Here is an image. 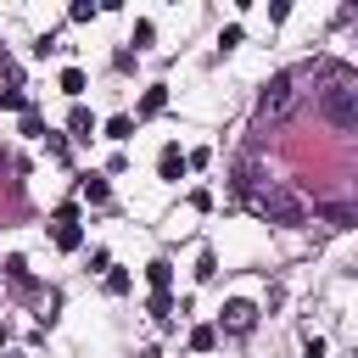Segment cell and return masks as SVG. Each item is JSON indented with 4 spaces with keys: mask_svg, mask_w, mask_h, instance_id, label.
Returning a JSON list of instances; mask_svg holds the SVG:
<instances>
[{
    "mask_svg": "<svg viewBox=\"0 0 358 358\" xmlns=\"http://www.w3.org/2000/svg\"><path fill=\"white\" fill-rule=\"evenodd\" d=\"M319 112L347 134V129H358V90H352V73L347 67H336L330 73V84L319 90Z\"/></svg>",
    "mask_w": 358,
    "mask_h": 358,
    "instance_id": "6da1fadb",
    "label": "cell"
},
{
    "mask_svg": "<svg viewBox=\"0 0 358 358\" xmlns=\"http://www.w3.org/2000/svg\"><path fill=\"white\" fill-rule=\"evenodd\" d=\"M252 207H257L263 218H274V224H308V201H302L296 190H285V185L252 190Z\"/></svg>",
    "mask_w": 358,
    "mask_h": 358,
    "instance_id": "7a4b0ae2",
    "label": "cell"
},
{
    "mask_svg": "<svg viewBox=\"0 0 358 358\" xmlns=\"http://www.w3.org/2000/svg\"><path fill=\"white\" fill-rule=\"evenodd\" d=\"M291 101H296V73H274L263 84V95H257V117H280Z\"/></svg>",
    "mask_w": 358,
    "mask_h": 358,
    "instance_id": "3957f363",
    "label": "cell"
},
{
    "mask_svg": "<svg viewBox=\"0 0 358 358\" xmlns=\"http://www.w3.org/2000/svg\"><path fill=\"white\" fill-rule=\"evenodd\" d=\"M257 324V302H246V296H235V302H224L218 308V324L213 330H229V336H246Z\"/></svg>",
    "mask_w": 358,
    "mask_h": 358,
    "instance_id": "277c9868",
    "label": "cell"
},
{
    "mask_svg": "<svg viewBox=\"0 0 358 358\" xmlns=\"http://www.w3.org/2000/svg\"><path fill=\"white\" fill-rule=\"evenodd\" d=\"M157 173H162V179H185V151H179V145H162Z\"/></svg>",
    "mask_w": 358,
    "mask_h": 358,
    "instance_id": "5b68a950",
    "label": "cell"
},
{
    "mask_svg": "<svg viewBox=\"0 0 358 358\" xmlns=\"http://www.w3.org/2000/svg\"><path fill=\"white\" fill-rule=\"evenodd\" d=\"M78 196H84V201H90V207H101V201H106V196H112V185H106V179H101V173H84V179H78Z\"/></svg>",
    "mask_w": 358,
    "mask_h": 358,
    "instance_id": "8992f818",
    "label": "cell"
},
{
    "mask_svg": "<svg viewBox=\"0 0 358 358\" xmlns=\"http://www.w3.org/2000/svg\"><path fill=\"white\" fill-rule=\"evenodd\" d=\"M162 106H168V90H162V84H151V90L140 95V106H134V117H157Z\"/></svg>",
    "mask_w": 358,
    "mask_h": 358,
    "instance_id": "52a82bcc",
    "label": "cell"
},
{
    "mask_svg": "<svg viewBox=\"0 0 358 358\" xmlns=\"http://www.w3.org/2000/svg\"><path fill=\"white\" fill-rule=\"evenodd\" d=\"M67 129H73V140H78V145H84V140H90V134H95V117H90V112H84V106H73V117H67Z\"/></svg>",
    "mask_w": 358,
    "mask_h": 358,
    "instance_id": "ba28073f",
    "label": "cell"
},
{
    "mask_svg": "<svg viewBox=\"0 0 358 358\" xmlns=\"http://www.w3.org/2000/svg\"><path fill=\"white\" fill-rule=\"evenodd\" d=\"M56 246H62V252H78V246H84V229H78V224H56Z\"/></svg>",
    "mask_w": 358,
    "mask_h": 358,
    "instance_id": "9c48e42d",
    "label": "cell"
},
{
    "mask_svg": "<svg viewBox=\"0 0 358 358\" xmlns=\"http://www.w3.org/2000/svg\"><path fill=\"white\" fill-rule=\"evenodd\" d=\"M145 280H151L157 291H168V285H173V263H162V257H157V263H145Z\"/></svg>",
    "mask_w": 358,
    "mask_h": 358,
    "instance_id": "30bf717a",
    "label": "cell"
},
{
    "mask_svg": "<svg viewBox=\"0 0 358 358\" xmlns=\"http://www.w3.org/2000/svg\"><path fill=\"white\" fill-rule=\"evenodd\" d=\"M0 106H11V112H28L34 101L22 95V84H6V90H0Z\"/></svg>",
    "mask_w": 358,
    "mask_h": 358,
    "instance_id": "8fae6325",
    "label": "cell"
},
{
    "mask_svg": "<svg viewBox=\"0 0 358 358\" xmlns=\"http://www.w3.org/2000/svg\"><path fill=\"white\" fill-rule=\"evenodd\" d=\"M190 347H196V352H213V347H218V330H213V324H196V330H190Z\"/></svg>",
    "mask_w": 358,
    "mask_h": 358,
    "instance_id": "7c38bea8",
    "label": "cell"
},
{
    "mask_svg": "<svg viewBox=\"0 0 358 358\" xmlns=\"http://www.w3.org/2000/svg\"><path fill=\"white\" fill-rule=\"evenodd\" d=\"M84 84H90V78H84V73H78V67H62V90H67V95H73V101H78V95H84Z\"/></svg>",
    "mask_w": 358,
    "mask_h": 358,
    "instance_id": "4fadbf2b",
    "label": "cell"
},
{
    "mask_svg": "<svg viewBox=\"0 0 358 358\" xmlns=\"http://www.w3.org/2000/svg\"><path fill=\"white\" fill-rule=\"evenodd\" d=\"M129 134H134V117H129V112H117V117L106 123V140H129Z\"/></svg>",
    "mask_w": 358,
    "mask_h": 358,
    "instance_id": "5bb4252c",
    "label": "cell"
},
{
    "mask_svg": "<svg viewBox=\"0 0 358 358\" xmlns=\"http://www.w3.org/2000/svg\"><path fill=\"white\" fill-rule=\"evenodd\" d=\"M168 308H173V302H168V291H157V296H151V302H145V313H151V319H157V324H168Z\"/></svg>",
    "mask_w": 358,
    "mask_h": 358,
    "instance_id": "9a60e30c",
    "label": "cell"
},
{
    "mask_svg": "<svg viewBox=\"0 0 358 358\" xmlns=\"http://www.w3.org/2000/svg\"><path fill=\"white\" fill-rule=\"evenodd\" d=\"M22 134H28V140H39V134H45V117H39V112H34V106H28V112H22Z\"/></svg>",
    "mask_w": 358,
    "mask_h": 358,
    "instance_id": "2e32d148",
    "label": "cell"
},
{
    "mask_svg": "<svg viewBox=\"0 0 358 358\" xmlns=\"http://www.w3.org/2000/svg\"><path fill=\"white\" fill-rule=\"evenodd\" d=\"M95 11H101V6H95V0H73V11H67V17H73V22H90V17H95Z\"/></svg>",
    "mask_w": 358,
    "mask_h": 358,
    "instance_id": "e0dca14e",
    "label": "cell"
},
{
    "mask_svg": "<svg viewBox=\"0 0 358 358\" xmlns=\"http://www.w3.org/2000/svg\"><path fill=\"white\" fill-rule=\"evenodd\" d=\"M39 140H45V157H67V140H62V134H50V129H45Z\"/></svg>",
    "mask_w": 358,
    "mask_h": 358,
    "instance_id": "ac0fdd59",
    "label": "cell"
},
{
    "mask_svg": "<svg viewBox=\"0 0 358 358\" xmlns=\"http://www.w3.org/2000/svg\"><path fill=\"white\" fill-rule=\"evenodd\" d=\"M213 274H218V257L201 252V257H196V280H213Z\"/></svg>",
    "mask_w": 358,
    "mask_h": 358,
    "instance_id": "d6986e66",
    "label": "cell"
},
{
    "mask_svg": "<svg viewBox=\"0 0 358 358\" xmlns=\"http://www.w3.org/2000/svg\"><path fill=\"white\" fill-rule=\"evenodd\" d=\"M106 291H112V296H123V291H129V274H123V268H112V274H106Z\"/></svg>",
    "mask_w": 358,
    "mask_h": 358,
    "instance_id": "ffe728a7",
    "label": "cell"
},
{
    "mask_svg": "<svg viewBox=\"0 0 358 358\" xmlns=\"http://www.w3.org/2000/svg\"><path fill=\"white\" fill-rule=\"evenodd\" d=\"M241 39H246V34H241V22H229V28L218 34V45H224V50H229V45H241Z\"/></svg>",
    "mask_w": 358,
    "mask_h": 358,
    "instance_id": "44dd1931",
    "label": "cell"
}]
</instances>
